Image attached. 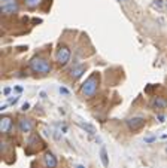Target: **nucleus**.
Here are the masks:
<instances>
[{
  "instance_id": "nucleus-14",
  "label": "nucleus",
  "mask_w": 167,
  "mask_h": 168,
  "mask_svg": "<svg viewBox=\"0 0 167 168\" xmlns=\"http://www.w3.org/2000/svg\"><path fill=\"white\" fill-rule=\"evenodd\" d=\"M157 140V137H154V135H151V137H145V143H154Z\"/></svg>"
},
{
  "instance_id": "nucleus-21",
  "label": "nucleus",
  "mask_w": 167,
  "mask_h": 168,
  "mask_svg": "<svg viewBox=\"0 0 167 168\" xmlns=\"http://www.w3.org/2000/svg\"><path fill=\"white\" fill-rule=\"evenodd\" d=\"M76 168H85L84 165H76Z\"/></svg>"
},
{
  "instance_id": "nucleus-18",
  "label": "nucleus",
  "mask_w": 167,
  "mask_h": 168,
  "mask_svg": "<svg viewBox=\"0 0 167 168\" xmlns=\"http://www.w3.org/2000/svg\"><path fill=\"white\" fill-rule=\"evenodd\" d=\"M18 100H19V97H14V98H11V100H9V104H15Z\"/></svg>"
},
{
  "instance_id": "nucleus-15",
  "label": "nucleus",
  "mask_w": 167,
  "mask_h": 168,
  "mask_svg": "<svg viewBox=\"0 0 167 168\" xmlns=\"http://www.w3.org/2000/svg\"><path fill=\"white\" fill-rule=\"evenodd\" d=\"M154 6H157V8H163V0H155V2H154Z\"/></svg>"
},
{
  "instance_id": "nucleus-6",
  "label": "nucleus",
  "mask_w": 167,
  "mask_h": 168,
  "mask_svg": "<svg viewBox=\"0 0 167 168\" xmlns=\"http://www.w3.org/2000/svg\"><path fill=\"white\" fill-rule=\"evenodd\" d=\"M12 127H14V122L9 116H3L2 121H0V130H2L3 134H11L12 131Z\"/></svg>"
},
{
  "instance_id": "nucleus-9",
  "label": "nucleus",
  "mask_w": 167,
  "mask_h": 168,
  "mask_svg": "<svg viewBox=\"0 0 167 168\" xmlns=\"http://www.w3.org/2000/svg\"><path fill=\"white\" fill-rule=\"evenodd\" d=\"M151 106L157 110H161V109H166L167 107V100L164 97H154L152 101H151Z\"/></svg>"
},
{
  "instance_id": "nucleus-17",
  "label": "nucleus",
  "mask_w": 167,
  "mask_h": 168,
  "mask_svg": "<svg viewBox=\"0 0 167 168\" xmlns=\"http://www.w3.org/2000/svg\"><path fill=\"white\" fill-rule=\"evenodd\" d=\"M60 92H61V94H64V95H69V89H66V88H63V86L60 88Z\"/></svg>"
},
{
  "instance_id": "nucleus-2",
  "label": "nucleus",
  "mask_w": 167,
  "mask_h": 168,
  "mask_svg": "<svg viewBox=\"0 0 167 168\" xmlns=\"http://www.w3.org/2000/svg\"><path fill=\"white\" fill-rule=\"evenodd\" d=\"M97 88H99V75H91L82 85L81 91H82V95L84 97H94L95 92H97Z\"/></svg>"
},
{
  "instance_id": "nucleus-1",
  "label": "nucleus",
  "mask_w": 167,
  "mask_h": 168,
  "mask_svg": "<svg viewBox=\"0 0 167 168\" xmlns=\"http://www.w3.org/2000/svg\"><path fill=\"white\" fill-rule=\"evenodd\" d=\"M30 68L34 73H40V75H48L51 71V63L43 57H34L30 61Z\"/></svg>"
},
{
  "instance_id": "nucleus-8",
  "label": "nucleus",
  "mask_w": 167,
  "mask_h": 168,
  "mask_svg": "<svg viewBox=\"0 0 167 168\" xmlns=\"http://www.w3.org/2000/svg\"><path fill=\"white\" fill-rule=\"evenodd\" d=\"M85 70H87V65H85V64H79V65L73 67V68L70 70V78L73 79V80L79 79V78L85 73Z\"/></svg>"
},
{
  "instance_id": "nucleus-23",
  "label": "nucleus",
  "mask_w": 167,
  "mask_h": 168,
  "mask_svg": "<svg viewBox=\"0 0 167 168\" xmlns=\"http://www.w3.org/2000/svg\"><path fill=\"white\" fill-rule=\"evenodd\" d=\"M166 152H167V147H166Z\"/></svg>"
},
{
  "instance_id": "nucleus-11",
  "label": "nucleus",
  "mask_w": 167,
  "mask_h": 168,
  "mask_svg": "<svg viewBox=\"0 0 167 168\" xmlns=\"http://www.w3.org/2000/svg\"><path fill=\"white\" fill-rule=\"evenodd\" d=\"M100 159H102L103 167L108 168V167H109V158H108V150H106V147H102V149H100Z\"/></svg>"
},
{
  "instance_id": "nucleus-22",
  "label": "nucleus",
  "mask_w": 167,
  "mask_h": 168,
  "mask_svg": "<svg viewBox=\"0 0 167 168\" xmlns=\"http://www.w3.org/2000/svg\"><path fill=\"white\" fill-rule=\"evenodd\" d=\"M118 2H127V0H118Z\"/></svg>"
},
{
  "instance_id": "nucleus-4",
  "label": "nucleus",
  "mask_w": 167,
  "mask_h": 168,
  "mask_svg": "<svg viewBox=\"0 0 167 168\" xmlns=\"http://www.w3.org/2000/svg\"><path fill=\"white\" fill-rule=\"evenodd\" d=\"M127 125H128V128L131 131H137V130H140L143 125H145V119L140 117V116L130 117V119H127Z\"/></svg>"
},
{
  "instance_id": "nucleus-10",
  "label": "nucleus",
  "mask_w": 167,
  "mask_h": 168,
  "mask_svg": "<svg viewBox=\"0 0 167 168\" xmlns=\"http://www.w3.org/2000/svg\"><path fill=\"white\" fill-rule=\"evenodd\" d=\"M45 165H46V168H55L57 167V158L51 152H46V155H45Z\"/></svg>"
},
{
  "instance_id": "nucleus-16",
  "label": "nucleus",
  "mask_w": 167,
  "mask_h": 168,
  "mask_svg": "<svg viewBox=\"0 0 167 168\" xmlns=\"http://www.w3.org/2000/svg\"><path fill=\"white\" fill-rule=\"evenodd\" d=\"M29 107H30V104H29V103H24V104H22V107H21V110H22V112H26V110H29Z\"/></svg>"
},
{
  "instance_id": "nucleus-5",
  "label": "nucleus",
  "mask_w": 167,
  "mask_h": 168,
  "mask_svg": "<svg viewBox=\"0 0 167 168\" xmlns=\"http://www.w3.org/2000/svg\"><path fill=\"white\" fill-rule=\"evenodd\" d=\"M18 130L21 132H30L33 130V122H32V119H26V117H21L19 121H18Z\"/></svg>"
},
{
  "instance_id": "nucleus-20",
  "label": "nucleus",
  "mask_w": 167,
  "mask_h": 168,
  "mask_svg": "<svg viewBox=\"0 0 167 168\" xmlns=\"http://www.w3.org/2000/svg\"><path fill=\"white\" fill-rule=\"evenodd\" d=\"M158 122H164V116L163 115H158Z\"/></svg>"
},
{
  "instance_id": "nucleus-19",
  "label": "nucleus",
  "mask_w": 167,
  "mask_h": 168,
  "mask_svg": "<svg viewBox=\"0 0 167 168\" xmlns=\"http://www.w3.org/2000/svg\"><path fill=\"white\" fill-rule=\"evenodd\" d=\"M9 92H11V88H5V89H3V94H5V95H8Z\"/></svg>"
},
{
  "instance_id": "nucleus-3",
  "label": "nucleus",
  "mask_w": 167,
  "mask_h": 168,
  "mask_svg": "<svg viewBox=\"0 0 167 168\" xmlns=\"http://www.w3.org/2000/svg\"><path fill=\"white\" fill-rule=\"evenodd\" d=\"M70 61V49L67 46H60L57 49V64L60 67H64Z\"/></svg>"
},
{
  "instance_id": "nucleus-7",
  "label": "nucleus",
  "mask_w": 167,
  "mask_h": 168,
  "mask_svg": "<svg viewBox=\"0 0 167 168\" xmlns=\"http://www.w3.org/2000/svg\"><path fill=\"white\" fill-rule=\"evenodd\" d=\"M18 11H19V5L16 2L8 3V5H2V14L3 15H15Z\"/></svg>"
},
{
  "instance_id": "nucleus-13",
  "label": "nucleus",
  "mask_w": 167,
  "mask_h": 168,
  "mask_svg": "<svg viewBox=\"0 0 167 168\" xmlns=\"http://www.w3.org/2000/svg\"><path fill=\"white\" fill-rule=\"evenodd\" d=\"M79 127H81V128H84V130H87V131H88V134H91V135H92V134H95L94 127H91V125H88V124H81V122H79Z\"/></svg>"
},
{
  "instance_id": "nucleus-12",
  "label": "nucleus",
  "mask_w": 167,
  "mask_h": 168,
  "mask_svg": "<svg viewBox=\"0 0 167 168\" xmlns=\"http://www.w3.org/2000/svg\"><path fill=\"white\" fill-rule=\"evenodd\" d=\"M24 3H26V6L29 9H34V8H37L42 3V0H24Z\"/></svg>"
}]
</instances>
